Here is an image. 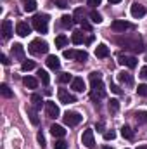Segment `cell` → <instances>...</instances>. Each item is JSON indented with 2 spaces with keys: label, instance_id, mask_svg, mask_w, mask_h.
<instances>
[{
  "label": "cell",
  "instance_id": "6da1fadb",
  "mask_svg": "<svg viewBox=\"0 0 147 149\" xmlns=\"http://www.w3.org/2000/svg\"><path fill=\"white\" fill-rule=\"evenodd\" d=\"M116 42H118L119 45H123L125 49H130V50H133V52H142V49H144L140 37H133V38L123 37V38H116Z\"/></svg>",
  "mask_w": 147,
  "mask_h": 149
},
{
  "label": "cell",
  "instance_id": "7a4b0ae2",
  "mask_svg": "<svg viewBox=\"0 0 147 149\" xmlns=\"http://www.w3.org/2000/svg\"><path fill=\"white\" fill-rule=\"evenodd\" d=\"M28 49H30V52L35 54V56L47 54V50H49V43H47L45 40H42V38H35V40H31V43L28 45Z\"/></svg>",
  "mask_w": 147,
  "mask_h": 149
},
{
  "label": "cell",
  "instance_id": "3957f363",
  "mask_svg": "<svg viewBox=\"0 0 147 149\" xmlns=\"http://www.w3.org/2000/svg\"><path fill=\"white\" fill-rule=\"evenodd\" d=\"M90 83H92V99H94V101L104 99V97H106V88H104L102 78H99V80H90Z\"/></svg>",
  "mask_w": 147,
  "mask_h": 149
},
{
  "label": "cell",
  "instance_id": "277c9868",
  "mask_svg": "<svg viewBox=\"0 0 147 149\" xmlns=\"http://www.w3.org/2000/svg\"><path fill=\"white\" fill-rule=\"evenodd\" d=\"M33 28L38 33H47L49 31V16L47 14H38L33 17Z\"/></svg>",
  "mask_w": 147,
  "mask_h": 149
},
{
  "label": "cell",
  "instance_id": "5b68a950",
  "mask_svg": "<svg viewBox=\"0 0 147 149\" xmlns=\"http://www.w3.org/2000/svg\"><path fill=\"white\" fill-rule=\"evenodd\" d=\"M111 30L116 31V33H125L126 30H133V24L125 21V19H116L111 23Z\"/></svg>",
  "mask_w": 147,
  "mask_h": 149
},
{
  "label": "cell",
  "instance_id": "8992f818",
  "mask_svg": "<svg viewBox=\"0 0 147 149\" xmlns=\"http://www.w3.org/2000/svg\"><path fill=\"white\" fill-rule=\"evenodd\" d=\"M62 120H64L66 125H69V127H76V125L81 121V114L76 113V111H66L64 113V116H62Z\"/></svg>",
  "mask_w": 147,
  "mask_h": 149
},
{
  "label": "cell",
  "instance_id": "52a82bcc",
  "mask_svg": "<svg viewBox=\"0 0 147 149\" xmlns=\"http://www.w3.org/2000/svg\"><path fill=\"white\" fill-rule=\"evenodd\" d=\"M81 142H83V146L88 149H94L95 148V139H94V130H85L83 132V135H81Z\"/></svg>",
  "mask_w": 147,
  "mask_h": 149
},
{
  "label": "cell",
  "instance_id": "ba28073f",
  "mask_svg": "<svg viewBox=\"0 0 147 149\" xmlns=\"http://www.w3.org/2000/svg\"><path fill=\"white\" fill-rule=\"evenodd\" d=\"M57 97H59V101L62 102V104H71L76 101V97H74L73 94H69L66 88H59L57 90Z\"/></svg>",
  "mask_w": 147,
  "mask_h": 149
},
{
  "label": "cell",
  "instance_id": "9c48e42d",
  "mask_svg": "<svg viewBox=\"0 0 147 149\" xmlns=\"http://www.w3.org/2000/svg\"><path fill=\"white\" fill-rule=\"evenodd\" d=\"M45 113H47L49 118H57L59 116V106L52 101H47L45 102Z\"/></svg>",
  "mask_w": 147,
  "mask_h": 149
},
{
  "label": "cell",
  "instance_id": "30bf717a",
  "mask_svg": "<svg viewBox=\"0 0 147 149\" xmlns=\"http://www.w3.org/2000/svg\"><path fill=\"white\" fill-rule=\"evenodd\" d=\"M30 31H31V26H30L28 23L19 21V23L16 24V33H17L19 37H28V35H30Z\"/></svg>",
  "mask_w": 147,
  "mask_h": 149
},
{
  "label": "cell",
  "instance_id": "8fae6325",
  "mask_svg": "<svg viewBox=\"0 0 147 149\" xmlns=\"http://www.w3.org/2000/svg\"><path fill=\"white\" fill-rule=\"evenodd\" d=\"M10 52H12V57H14V59L24 61V47H23L21 43H14L12 49H10Z\"/></svg>",
  "mask_w": 147,
  "mask_h": 149
},
{
  "label": "cell",
  "instance_id": "7c38bea8",
  "mask_svg": "<svg viewBox=\"0 0 147 149\" xmlns=\"http://www.w3.org/2000/svg\"><path fill=\"white\" fill-rule=\"evenodd\" d=\"M12 33H14V30H12V23H10L9 19H5V21L2 23V37L5 38V40H9V38L12 37Z\"/></svg>",
  "mask_w": 147,
  "mask_h": 149
},
{
  "label": "cell",
  "instance_id": "4fadbf2b",
  "mask_svg": "<svg viewBox=\"0 0 147 149\" xmlns=\"http://www.w3.org/2000/svg\"><path fill=\"white\" fill-rule=\"evenodd\" d=\"M119 64H123L126 68H135L137 66V57H133V56H119Z\"/></svg>",
  "mask_w": 147,
  "mask_h": 149
},
{
  "label": "cell",
  "instance_id": "5bb4252c",
  "mask_svg": "<svg viewBox=\"0 0 147 149\" xmlns=\"http://www.w3.org/2000/svg\"><path fill=\"white\" fill-rule=\"evenodd\" d=\"M130 12H132L133 17H144L146 16V7L140 5V3H133L132 9H130Z\"/></svg>",
  "mask_w": 147,
  "mask_h": 149
},
{
  "label": "cell",
  "instance_id": "9a60e30c",
  "mask_svg": "<svg viewBox=\"0 0 147 149\" xmlns=\"http://www.w3.org/2000/svg\"><path fill=\"white\" fill-rule=\"evenodd\" d=\"M71 88H73L74 92H83L85 90V81H83V78H73V81H71Z\"/></svg>",
  "mask_w": 147,
  "mask_h": 149
},
{
  "label": "cell",
  "instance_id": "2e32d148",
  "mask_svg": "<svg viewBox=\"0 0 147 149\" xmlns=\"http://www.w3.org/2000/svg\"><path fill=\"white\" fill-rule=\"evenodd\" d=\"M95 56H97L99 59L107 57V56H109V49H107V45H104V43L97 45V49H95Z\"/></svg>",
  "mask_w": 147,
  "mask_h": 149
},
{
  "label": "cell",
  "instance_id": "e0dca14e",
  "mask_svg": "<svg viewBox=\"0 0 147 149\" xmlns=\"http://www.w3.org/2000/svg\"><path fill=\"white\" fill-rule=\"evenodd\" d=\"M45 63H47V66H49L50 70H59V68H61V63H59V57H55V56H49Z\"/></svg>",
  "mask_w": 147,
  "mask_h": 149
},
{
  "label": "cell",
  "instance_id": "ac0fdd59",
  "mask_svg": "<svg viewBox=\"0 0 147 149\" xmlns=\"http://www.w3.org/2000/svg\"><path fill=\"white\" fill-rule=\"evenodd\" d=\"M50 134H52L54 137H64V135H66V130H64V127L54 123V125L50 127Z\"/></svg>",
  "mask_w": 147,
  "mask_h": 149
},
{
  "label": "cell",
  "instance_id": "d6986e66",
  "mask_svg": "<svg viewBox=\"0 0 147 149\" xmlns=\"http://www.w3.org/2000/svg\"><path fill=\"white\" fill-rule=\"evenodd\" d=\"M118 80H119L121 83L133 85V76H132L130 73H126V71H121V73H118Z\"/></svg>",
  "mask_w": 147,
  "mask_h": 149
},
{
  "label": "cell",
  "instance_id": "ffe728a7",
  "mask_svg": "<svg viewBox=\"0 0 147 149\" xmlns=\"http://www.w3.org/2000/svg\"><path fill=\"white\" fill-rule=\"evenodd\" d=\"M23 83L28 87V88H37L38 87V81L37 78H33V76H24V80H23Z\"/></svg>",
  "mask_w": 147,
  "mask_h": 149
},
{
  "label": "cell",
  "instance_id": "44dd1931",
  "mask_svg": "<svg viewBox=\"0 0 147 149\" xmlns=\"http://www.w3.org/2000/svg\"><path fill=\"white\" fill-rule=\"evenodd\" d=\"M0 94H2L5 99H10V97L14 95V94H12V90L9 88V85H7V83H2V85H0Z\"/></svg>",
  "mask_w": 147,
  "mask_h": 149
},
{
  "label": "cell",
  "instance_id": "7402d4cb",
  "mask_svg": "<svg viewBox=\"0 0 147 149\" xmlns=\"http://www.w3.org/2000/svg\"><path fill=\"white\" fill-rule=\"evenodd\" d=\"M73 19H74V23H81V21H85V10H83L81 7L74 10V14H73Z\"/></svg>",
  "mask_w": 147,
  "mask_h": 149
},
{
  "label": "cell",
  "instance_id": "603a6c76",
  "mask_svg": "<svg viewBox=\"0 0 147 149\" xmlns=\"http://www.w3.org/2000/svg\"><path fill=\"white\" fill-rule=\"evenodd\" d=\"M61 24H62L64 28H71V26L74 24L73 16H68V14H66V16H62V17H61Z\"/></svg>",
  "mask_w": 147,
  "mask_h": 149
},
{
  "label": "cell",
  "instance_id": "cb8c5ba5",
  "mask_svg": "<svg viewBox=\"0 0 147 149\" xmlns=\"http://www.w3.org/2000/svg\"><path fill=\"white\" fill-rule=\"evenodd\" d=\"M24 2V10L26 12H33L37 9V2L35 0H23Z\"/></svg>",
  "mask_w": 147,
  "mask_h": 149
},
{
  "label": "cell",
  "instance_id": "d4e9b609",
  "mask_svg": "<svg viewBox=\"0 0 147 149\" xmlns=\"http://www.w3.org/2000/svg\"><path fill=\"white\" fill-rule=\"evenodd\" d=\"M31 102H33V108H42V104H43V101H42V95L40 94H33L31 95Z\"/></svg>",
  "mask_w": 147,
  "mask_h": 149
},
{
  "label": "cell",
  "instance_id": "484cf974",
  "mask_svg": "<svg viewBox=\"0 0 147 149\" xmlns=\"http://www.w3.org/2000/svg\"><path fill=\"white\" fill-rule=\"evenodd\" d=\"M121 135H123L125 139H133V130H132L128 125H125V127L121 128Z\"/></svg>",
  "mask_w": 147,
  "mask_h": 149
},
{
  "label": "cell",
  "instance_id": "4316f807",
  "mask_svg": "<svg viewBox=\"0 0 147 149\" xmlns=\"http://www.w3.org/2000/svg\"><path fill=\"white\" fill-rule=\"evenodd\" d=\"M71 40H73V43L74 45H80V43H83V33L81 31H74L73 33V37H71Z\"/></svg>",
  "mask_w": 147,
  "mask_h": 149
},
{
  "label": "cell",
  "instance_id": "83f0119b",
  "mask_svg": "<svg viewBox=\"0 0 147 149\" xmlns=\"http://www.w3.org/2000/svg\"><path fill=\"white\" fill-rule=\"evenodd\" d=\"M66 45H68V37L66 35L55 37V47H66Z\"/></svg>",
  "mask_w": 147,
  "mask_h": 149
},
{
  "label": "cell",
  "instance_id": "f1b7e54d",
  "mask_svg": "<svg viewBox=\"0 0 147 149\" xmlns=\"http://www.w3.org/2000/svg\"><path fill=\"white\" fill-rule=\"evenodd\" d=\"M90 19H92V23H95V24H101V23H102V16H101L97 10H92V12H90Z\"/></svg>",
  "mask_w": 147,
  "mask_h": 149
},
{
  "label": "cell",
  "instance_id": "f546056e",
  "mask_svg": "<svg viewBox=\"0 0 147 149\" xmlns=\"http://www.w3.org/2000/svg\"><path fill=\"white\" fill-rule=\"evenodd\" d=\"M38 78H40L45 85H49V81H50V76H49V73H47L45 70H38Z\"/></svg>",
  "mask_w": 147,
  "mask_h": 149
},
{
  "label": "cell",
  "instance_id": "4dcf8cb0",
  "mask_svg": "<svg viewBox=\"0 0 147 149\" xmlns=\"http://www.w3.org/2000/svg\"><path fill=\"white\" fill-rule=\"evenodd\" d=\"M76 61H80V63H85L87 59H88V54L85 52V50H76V57H74Z\"/></svg>",
  "mask_w": 147,
  "mask_h": 149
},
{
  "label": "cell",
  "instance_id": "1f68e13d",
  "mask_svg": "<svg viewBox=\"0 0 147 149\" xmlns=\"http://www.w3.org/2000/svg\"><path fill=\"white\" fill-rule=\"evenodd\" d=\"M28 116H30V120H31V123H33V125H38V123H40V120H38V116H37V113H35L33 108H30V109H28Z\"/></svg>",
  "mask_w": 147,
  "mask_h": 149
},
{
  "label": "cell",
  "instance_id": "d6a6232c",
  "mask_svg": "<svg viewBox=\"0 0 147 149\" xmlns=\"http://www.w3.org/2000/svg\"><path fill=\"white\" fill-rule=\"evenodd\" d=\"M118 109H119V101H118V99H111L109 101V111L118 113Z\"/></svg>",
  "mask_w": 147,
  "mask_h": 149
},
{
  "label": "cell",
  "instance_id": "836d02e7",
  "mask_svg": "<svg viewBox=\"0 0 147 149\" xmlns=\"http://www.w3.org/2000/svg\"><path fill=\"white\" fill-rule=\"evenodd\" d=\"M135 118H137V121H139V123H147V113L146 111L135 113Z\"/></svg>",
  "mask_w": 147,
  "mask_h": 149
},
{
  "label": "cell",
  "instance_id": "e575fe53",
  "mask_svg": "<svg viewBox=\"0 0 147 149\" xmlns=\"http://www.w3.org/2000/svg\"><path fill=\"white\" fill-rule=\"evenodd\" d=\"M59 81L61 83H69V81H73V76L69 73H61L59 74Z\"/></svg>",
  "mask_w": 147,
  "mask_h": 149
},
{
  "label": "cell",
  "instance_id": "d590c367",
  "mask_svg": "<svg viewBox=\"0 0 147 149\" xmlns=\"http://www.w3.org/2000/svg\"><path fill=\"white\" fill-rule=\"evenodd\" d=\"M33 68H35V63L33 61H23V64H21V70L23 71H30Z\"/></svg>",
  "mask_w": 147,
  "mask_h": 149
},
{
  "label": "cell",
  "instance_id": "8d00e7d4",
  "mask_svg": "<svg viewBox=\"0 0 147 149\" xmlns=\"http://www.w3.org/2000/svg\"><path fill=\"white\" fill-rule=\"evenodd\" d=\"M54 149H68V142H66V141H62V139H59V141H55Z\"/></svg>",
  "mask_w": 147,
  "mask_h": 149
},
{
  "label": "cell",
  "instance_id": "74e56055",
  "mask_svg": "<svg viewBox=\"0 0 147 149\" xmlns=\"http://www.w3.org/2000/svg\"><path fill=\"white\" fill-rule=\"evenodd\" d=\"M137 94H139V95H142V97H147V85H139Z\"/></svg>",
  "mask_w": 147,
  "mask_h": 149
},
{
  "label": "cell",
  "instance_id": "f35d334b",
  "mask_svg": "<svg viewBox=\"0 0 147 149\" xmlns=\"http://www.w3.org/2000/svg\"><path fill=\"white\" fill-rule=\"evenodd\" d=\"M64 57L66 59H74L76 57V50H64Z\"/></svg>",
  "mask_w": 147,
  "mask_h": 149
},
{
  "label": "cell",
  "instance_id": "ab89813d",
  "mask_svg": "<svg viewBox=\"0 0 147 149\" xmlns=\"http://www.w3.org/2000/svg\"><path fill=\"white\" fill-rule=\"evenodd\" d=\"M114 137H116V134H114L112 130H109V132H104V139H106V141H112Z\"/></svg>",
  "mask_w": 147,
  "mask_h": 149
},
{
  "label": "cell",
  "instance_id": "60d3db41",
  "mask_svg": "<svg viewBox=\"0 0 147 149\" xmlns=\"http://www.w3.org/2000/svg\"><path fill=\"white\" fill-rule=\"evenodd\" d=\"M37 139H38V144H40L42 149H43V148H45V137H43V134H42V132L37 135Z\"/></svg>",
  "mask_w": 147,
  "mask_h": 149
},
{
  "label": "cell",
  "instance_id": "b9f144b4",
  "mask_svg": "<svg viewBox=\"0 0 147 149\" xmlns=\"http://www.w3.org/2000/svg\"><path fill=\"white\" fill-rule=\"evenodd\" d=\"M111 90H112L114 94H121V88H119L118 85H114V83H111Z\"/></svg>",
  "mask_w": 147,
  "mask_h": 149
},
{
  "label": "cell",
  "instance_id": "7bdbcfd3",
  "mask_svg": "<svg viewBox=\"0 0 147 149\" xmlns=\"http://www.w3.org/2000/svg\"><path fill=\"white\" fill-rule=\"evenodd\" d=\"M140 78H144V80H147V66H144V68L140 70Z\"/></svg>",
  "mask_w": 147,
  "mask_h": 149
},
{
  "label": "cell",
  "instance_id": "ee69618b",
  "mask_svg": "<svg viewBox=\"0 0 147 149\" xmlns=\"http://www.w3.org/2000/svg\"><path fill=\"white\" fill-rule=\"evenodd\" d=\"M0 59H2V64H5V66H7V64L10 63V61L7 59V56H5V54H2V57H0Z\"/></svg>",
  "mask_w": 147,
  "mask_h": 149
},
{
  "label": "cell",
  "instance_id": "f6af8a7d",
  "mask_svg": "<svg viewBox=\"0 0 147 149\" xmlns=\"http://www.w3.org/2000/svg\"><path fill=\"white\" fill-rule=\"evenodd\" d=\"M101 2L102 0H88V5H94L95 7V5H101Z\"/></svg>",
  "mask_w": 147,
  "mask_h": 149
},
{
  "label": "cell",
  "instance_id": "bcb514c9",
  "mask_svg": "<svg viewBox=\"0 0 147 149\" xmlns=\"http://www.w3.org/2000/svg\"><path fill=\"white\" fill-rule=\"evenodd\" d=\"M81 26H83V28H85L87 31H90V24H88L87 21H81Z\"/></svg>",
  "mask_w": 147,
  "mask_h": 149
},
{
  "label": "cell",
  "instance_id": "7dc6e473",
  "mask_svg": "<svg viewBox=\"0 0 147 149\" xmlns=\"http://www.w3.org/2000/svg\"><path fill=\"white\" fill-rule=\"evenodd\" d=\"M57 5H59V7H66V2H64V0H59Z\"/></svg>",
  "mask_w": 147,
  "mask_h": 149
},
{
  "label": "cell",
  "instance_id": "c3c4849f",
  "mask_svg": "<svg viewBox=\"0 0 147 149\" xmlns=\"http://www.w3.org/2000/svg\"><path fill=\"white\" fill-rule=\"evenodd\" d=\"M111 3H119V2H121V0H109Z\"/></svg>",
  "mask_w": 147,
  "mask_h": 149
},
{
  "label": "cell",
  "instance_id": "681fc988",
  "mask_svg": "<svg viewBox=\"0 0 147 149\" xmlns=\"http://www.w3.org/2000/svg\"><path fill=\"white\" fill-rule=\"evenodd\" d=\"M137 149H147V146H139Z\"/></svg>",
  "mask_w": 147,
  "mask_h": 149
}]
</instances>
